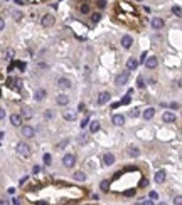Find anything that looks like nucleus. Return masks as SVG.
I'll return each instance as SVG.
<instances>
[{
  "label": "nucleus",
  "instance_id": "obj_1",
  "mask_svg": "<svg viewBox=\"0 0 182 205\" xmlns=\"http://www.w3.org/2000/svg\"><path fill=\"white\" fill-rule=\"evenodd\" d=\"M17 153L20 156H29L30 155V146L27 143H24V141H22V143L17 145Z\"/></svg>",
  "mask_w": 182,
  "mask_h": 205
},
{
  "label": "nucleus",
  "instance_id": "obj_2",
  "mask_svg": "<svg viewBox=\"0 0 182 205\" xmlns=\"http://www.w3.org/2000/svg\"><path fill=\"white\" fill-rule=\"evenodd\" d=\"M128 79H130V71H123L121 74L117 76V84L118 86H125L128 83Z\"/></svg>",
  "mask_w": 182,
  "mask_h": 205
},
{
  "label": "nucleus",
  "instance_id": "obj_3",
  "mask_svg": "<svg viewBox=\"0 0 182 205\" xmlns=\"http://www.w3.org/2000/svg\"><path fill=\"white\" fill-rule=\"evenodd\" d=\"M74 163H76V156H74L73 153H68V155H64V158H62V165H64L66 168H71Z\"/></svg>",
  "mask_w": 182,
  "mask_h": 205
},
{
  "label": "nucleus",
  "instance_id": "obj_4",
  "mask_svg": "<svg viewBox=\"0 0 182 205\" xmlns=\"http://www.w3.org/2000/svg\"><path fill=\"white\" fill-rule=\"evenodd\" d=\"M40 25L46 27V29H47V27H52V25H54V17H52L51 14H46L42 19H40Z\"/></svg>",
  "mask_w": 182,
  "mask_h": 205
},
{
  "label": "nucleus",
  "instance_id": "obj_5",
  "mask_svg": "<svg viewBox=\"0 0 182 205\" xmlns=\"http://www.w3.org/2000/svg\"><path fill=\"white\" fill-rule=\"evenodd\" d=\"M7 86L10 87V89L20 91V81L15 79V77H9V79H7Z\"/></svg>",
  "mask_w": 182,
  "mask_h": 205
},
{
  "label": "nucleus",
  "instance_id": "obj_6",
  "mask_svg": "<svg viewBox=\"0 0 182 205\" xmlns=\"http://www.w3.org/2000/svg\"><path fill=\"white\" fill-rule=\"evenodd\" d=\"M110 101V93L108 91H103V93L98 94V104H106Z\"/></svg>",
  "mask_w": 182,
  "mask_h": 205
},
{
  "label": "nucleus",
  "instance_id": "obj_7",
  "mask_svg": "<svg viewBox=\"0 0 182 205\" xmlns=\"http://www.w3.org/2000/svg\"><path fill=\"white\" fill-rule=\"evenodd\" d=\"M20 118H24V119H30L32 118V109L29 108V106H22V109H20Z\"/></svg>",
  "mask_w": 182,
  "mask_h": 205
},
{
  "label": "nucleus",
  "instance_id": "obj_8",
  "mask_svg": "<svg viewBox=\"0 0 182 205\" xmlns=\"http://www.w3.org/2000/svg\"><path fill=\"white\" fill-rule=\"evenodd\" d=\"M62 118L68 119V121H74V119H76V111H74V109H66V111L62 113Z\"/></svg>",
  "mask_w": 182,
  "mask_h": 205
},
{
  "label": "nucleus",
  "instance_id": "obj_9",
  "mask_svg": "<svg viewBox=\"0 0 182 205\" xmlns=\"http://www.w3.org/2000/svg\"><path fill=\"white\" fill-rule=\"evenodd\" d=\"M157 64H159V61H157V57H149V59H145V67L147 69H155L157 67Z\"/></svg>",
  "mask_w": 182,
  "mask_h": 205
},
{
  "label": "nucleus",
  "instance_id": "obj_10",
  "mask_svg": "<svg viewBox=\"0 0 182 205\" xmlns=\"http://www.w3.org/2000/svg\"><path fill=\"white\" fill-rule=\"evenodd\" d=\"M152 27H153L155 30H160L162 27H164V20H162L160 17H153V19H152Z\"/></svg>",
  "mask_w": 182,
  "mask_h": 205
},
{
  "label": "nucleus",
  "instance_id": "obj_11",
  "mask_svg": "<svg viewBox=\"0 0 182 205\" xmlns=\"http://www.w3.org/2000/svg\"><path fill=\"white\" fill-rule=\"evenodd\" d=\"M58 86L61 87V89H69V87H71V81L68 79V77H61V79L58 81Z\"/></svg>",
  "mask_w": 182,
  "mask_h": 205
},
{
  "label": "nucleus",
  "instance_id": "obj_12",
  "mask_svg": "<svg viewBox=\"0 0 182 205\" xmlns=\"http://www.w3.org/2000/svg\"><path fill=\"white\" fill-rule=\"evenodd\" d=\"M34 128H30V126H22V136H26V138H32L34 136Z\"/></svg>",
  "mask_w": 182,
  "mask_h": 205
},
{
  "label": "nucleus",
  "instance_id": "obj_13",
  "mask_svg": "<svg viewBox=\"0 0 182 205\" xmlns=\"http://www.w3.org/2000/svg\"><path fill=\"white\" fill-rule=\"evenodd\" d=\"M111 121H113V125L121 126V125L125 123V116H123V114H113V116H111Z\"/></svg>",
  "mask_w": 182,
  "mask_h": 205
},
{
  "label": "nucleus",
  "instance_id": "obj_14",
  "mask_svg": "<svg viewBox=\"0 0 182 205\" xmlns=\"http://www.w3.org/2000/svg\"><path fill=\"white\" fill-rule=\"evenodd\" d=\"M56 103H58L59 106H66L68 103H69V97L66 96V94H59V96L56 97Z\"/></svg>",
  "mask_w": 182,
  "mask_h": 205
},
{
  "label": "nucleus",
  "instance_id": "obj_15",
  "mask_svg": "<svg viewBox=\"0 0 182 205\" xmlns=\"http://www.w3.org/2000/svg\"><path fill=\"white\" fill-rule=\"evenodd\" d=\"M131 44H133V39H131L130 36H123V37H121V46H123L125 49H130Z\"/></svg>",
  "mask_w": 182,
  "mask_h": 205
},
{
  "label": "nucleus",
  "instance_id": "obj_16",
  "mask_svg": "<svg viewBox=\"0 0 182 205\" xmlns=\"http://www.w3.org/2000/svg\"><path fill=\"white\" fill-rule=\"evenodd\" d=\"M165 176H167L165 170H159V172L155 173V182H159V183H164V182H165Z\"/></svg>",
  "mask_w": 182,
  "mask_h": 205
},
{
  "label": "nucleus",
  "instance_id": "obj_17",
  "mask_svg": "<svg viewBox=\"0 0 182 205\" xmlns=\"http://www.w3.org/2000/svg\"><path fill=\"white\" fill-rule=\"evenodd\" d=\"M162 119H164L165 123H174L175 121V114L172 111H165L164 116H162Z\"/></svg>",
  "mask_w": 182,
  "mask_h": 205
},
{
  "label": "nucleus",
  "instance_id": "obj_18",
  "mask_svg": "<svg viewBox=\"0 0 182 205\" xmlns=\"http://www.w3.org/2000/svg\"><path fill=\"white\" fill-rule=\"evenodd\" d=\"M103 162H105L106 166L113 165V163H115V156H113V153H105V156H103Z\"/></svg>",
  "mask_w": 182,
  "mask_h": 205
},
{
  "label": "nucleus",
  "instance_id": "obj_19",
  "mask_svg": "<svg viewBox=\"0 0 182 205\" xmlns=\"http://www.w3.org/2000/svg\"><path fill=\"white\" fill-rule=\"evenodd\" d=\"M10 125H12V126H20V125H22L20 114H12V116H10Z\"/></svg>",
  "mask_w": 182,
  "mask_h": 205
},
{
  "label": "nucleus",
  "instance_id": "obj_20",
  "mask_svg": "<svg viewBox=\"0 0 182 205\" xmlns=\"http://www.w3.org/2000/svg\"><path fill=\"white\" fill-rule=\"evenodd\" d=\"M153 114H155V109H153V108H147L145 111L142 113V116H143L145 119H152Z\"/></svg>",
  "mask_w": 182,
  "mask_h": 205
},
{
  "label": "nucleus",
  "instance_id": "obj_21",
  "mask_svg": "<svg viewBox=\"0 0 182 205\" xmlns=\"http://www.w3.org/2000/svg\"><path fill=\"white\" fill-rule=\"evenodd\" d=\"M137 66H138V61H135L133 57L127 61V69H128V71H133V69H137Z\"/></svg>",
  "mask_w": 182,
  "mask_h": 205
},
{
  "label": "nucleus",
  "instance_id": "obj_22",
  "mask_svg": "<svg viewBox=\"0 0 182 205\" xmlns=\"http://www.w3.org/2000/svg\"><path fill=\"white\" fill-rule=\"evenodd\" d=\"M73 178H74V180H78V182H84V180H86V173H84V172H76L73 175Z\"/></svg>",
  "mask_w": 182,
  "mask_h": 205
},
{
  "label": "nucleus",
  "instance_id": "obj_23",
  "mask_svg": "<svg viewBox=\"0 0 182 205\" xmlns=\"http://www.w3.org/2000/svg\"><path fill=\"white\" fill-rule=\"evenodd\" d=\"M128 155L133 156V158H137V156L140 155V150L137 146H130V148H128Z\"/></svg>",
  "mask_w": 182,
  "mask_h": 205
},
{
  "label": "nucleus",
  "instance_id": "obj_24",
  "mask_svg": "<svg viewBox=\"0 0 182 205\" xmlns=\"http://www.w3.org/2000/svg\"><path fill=\"white\" fill-rule=\"evenodd\" d=\"M89 125V131L91 133H96V131L100 130V123L98 121H91V123H88Z\"/></svg>",
  "mask_w": 182,
  "mask_h": 205
},
{
  "label": "nucleus",
  "instance_id": "obj_25",
  "mask_svg": "<svg viewBox=\"0 0 182 205\" xmlns=\"http://www.w3.org/2000/svg\"><path fill=\"white\" fill-rule=\"evenodd\" d=\"M44 97H46V91H44V89H37L36 91V99L37 101H42Z\"/></svg>",
  "mask_w": 182,
  "mask_h": 205
},
{
  "label": "nucleus",
  "instance_id": "obj_26",
  "mask_svg": "<svg viewBox=\"0 0 182 205\" xmlns=\"http://www.w3.org/2000/svg\"><path fill=\"white\" fill-rule=\"evenodd\" d=\"M100 188H101L103 192H108V190H110V182H108V180L101 182V183H100Z\"/></svg>",
  "mask_w": 182,
  "mask_h": 205
},
{
  "label": "nucleus",
  "instance_id": "obj_27",
  "mask_svg": "<svg viewBox=\"0 0 182 205\" xmlns=\"http://www.w3.org/2000/svg\"><path fill=\"white\" fill-rule=\"evenodd\" d=\"M130 96H131V94H128V93H127V96H123V99H121L120 103H118V106H120V104H128V103H130Z\"/></svg>",
  "mask_w": 182,
  "mask_h": 205
},
{
  "label": "nucleus",
  "instance_id": "obj_28",
  "mask_svg": "<svg viewBox=\"0 0 182 205\" xmlns=\"http://www.w3.org/2000/svg\"><path fill=\"white\" fill-rule=\"evenodd\" d=\"M68 143H69V140H68V138H64V140H62L61 143H58V146H56V148H58V150H62V148H64Z\"/></svg>",
  "mask_w": 182,
  "mask_h": 205
},
{
  "label": "nucleus",
  "instance_id": "obj_29",
  "mask_svg": "<svg viewBox=\"0 0 182 205\" xmlns=\"http://www.w3.org/2000/svg\"><path fill=\"white\" fill-rule=\"evenodd\" d=\"M172 12H174L175 17H180V7H179V5H174V7H172Z\"/></svg>",
  "mask_w": 182,
  "mask_h": 205
},
{
  "label": "nucleus",
  "instance_id": "obj_30",
  "mask_svg": "<svg viewBox=\"0 0 182 205\" xmlns=\"http://www.w3.org/2000/svg\"><path fill=\"white\" fill-rule=\"evenodd\" d=\"M100 19H101V14H93V15H91V22H93V24L100 22Z\"/></svg>",
  "mask_w": 182,
  "mask_h": 205
},
{
  "label": "nucleus",
  "instance_id": "obj_31",
  "mask_svg": "<svg viewBox=\"0 0 182 205\" xmlns=\"http://www.w3.org/2000/svg\"><path fill=\"white\" fill-rule=\"evenodd\" d=\"M174 203L175 205H182V195H175V197H174Z\"/></svg>",
  "mask_w": 182,
  "mask_h": 205
},
{
  "label": "nucleus",
  "instance_id": "obj_32",
  "mask_svg": "<svg viewBox=\"0 0 182 205\" xmlns=\"http://www.w3.org/2000/svg\"><path fill=\"white\" fill-rule=\"evenodd\" d=\"M137 86H138V87H145V83H143L142 76H138V79H137Z\"/></svg>",
  "mask_w": 182,
  "mask_h": 205
},
{
  "label": "nucleus",
  "instance_id": "obj_33",
  "mask_svg": "<svg viewBox=\"0 0 182 205\" xmlns=\"http://www.w3.org/2000/svg\"><path fill=\"white\" fill-rule=\"evenodd\" d=\"M12 15H15V20H20V19H22V14H20V12H19V10H12Z\"/></svg>",
  "mask_w": 182,
  "mask_h": 205
},
{
  "label": "nucleus",
  "instance_id": "obj_34",
  "mask_svg": "<svg viewBox=\"0 0 182 205\" xmlns=\"http://www.w3.org/2000/svg\"><path fill=\"white\" fill-rule=\"evenodd\" d=\"M79 10L83 12V14H88V12H89V5L83 4V5H81V9H79Z\"/></svg>",
  "mask_w": 182,
  "mask_h": 205
},
{
  "label": "nucleus",
  "instance_id": "obj_35",
  "mask_svg": "<svg viewBox=\"0 0 182 205\" xmlns=\"http://www.w3.org/2000/svg\"><path fill=\"white\" fill-rule=\"evenodd\" d=\"M130 116H131V118H137V116H140V111H138V109H131Z\"/></svg>",
  "mask_w": 182,
  "mask_h": 205
},
{
  "label": "nucleus",
  "instance_id": "obj_36",
  "mask_svg": "<svg viewBox=\"0 0 182 205\" xmlns=\"http://www.w3.org/2000/svg\"><path fill=\"white\" fill-rule=\"evenodd\" d=\"M44 116H46V119H51V118H54V113H52L51 109H47V111H46V114H44Z\"/></svg>",
  "mask_w": 182,
  "mask_h": 205
},
{
  "label": "nucleus",
  "instance_id": "obj_37",
  "mask_svg": "<svg viewBox=\"0 0 182 205\" xmlns=\"http://www.w3.org/2000/svg\"><path fill=\"white\" fill-rule=\"evenodd\" d=\"M88 123H89V118L86 116V118H84L83 121H81V125H79V126H81V128H86V126H88Z\"/></svg>",
  "mask_w": 182,
  "mask_h": 205
},
{
  "label": "nucleus",
  "instance_id": "obj_38",
  "mask_svg": "<svg viewBox=\"0 0 182 205\" xmlns=\"http://www.w3.org/2000/svg\"><path fill=\"white\" fill-rule=\"evenodd\" d=\"M44 163H46V165H49V163H51V155H49V153H46V155H44Z\"/></svg>",
  "mask_w": 182,
  "mask_h": 205
},
{
  "label": "nucleus",
  "instance_id": "obj_39",
  "mask_svg": "<svg viewBox=\"0 0 182 205\" xmlns=\"http://www.w3.org/2000/svg\"><path fill=\"white\" fill-rule=\"evenodd\" d=\"M123 193H125V197H131V195H135V188H133V190H131V188H130V190H125Z\"/></svg>",
  "mask_w": 182,
  "mask_h": 205
},
{
  "label": "nucleus",
  "instance_id": "obj_40",
  "mask_svg": "<svg viewBox=\"0 0 182 205\" xmlns=\"http://www.w3.org/2000/svg\"><path fill=\"white\" fill-rule=\"evenodd\" d=\"M98 7L100 9H105L106 7V0H98Z\"/></svg>",
  "mask_w": 182,
  "mask_h": 205
},
{
  "label": "nucleus",
  "instance_id": "obj_41",
  "mask_svg": "<svg viewBox=\"0 0 182 205\" xmlns=\"http://www.w3.org/2000/svg\"><path fill=\"white\" fill-rule=\"evenodd\" d=\"M157 197H159V195H157V192H150V200H155Z\"/></svg>",
  "mask_w": 182,
  "mask_h": 205
},
{
  "label": "nucleus",
  "instance_id": "obj_42",
  "mask_svg": "<svg viewBox=\"0 0 182 205\" xmlns=\"http://www.w3.org/2000/svg\"><path fill=\"white\" fill-rule=\"evenodd\" d=\"M0 205H10V202H9L7 198H2V200H0Z\"/></svg>",
  "mask_w": 182,
  "mask_h": 205
},
{
  "label": "nucleus",
  "instance_id": "obj_43",
  "mask_svg": "<svg viewBox=\"0 0 182 205\" xmlns=\"http://www.w3.org/2000/svg\"><path fill=\"white\" fill-rule=\"evenodd\" d=\"M39 172H40V166H39V165H36V166L32 168V173H39Z\"/></svg>",
  "mask_w": 182,
  "mask_h": 205
},
{
  "label": "nucleus",
  "instance_id": "obj_44",
  "mask_svg": "<svg viewBox=\"0 0 182 205\" xmlns=\"http://www.w3.org/2000/svg\"><path fill=\"white\" fill-rule=\"evenodd\" d=\"M4 27H5V22H4V19L0 17V30H4Z\"/></svg>",
  "mask_w": 182,
  "mask_h": 205
},
{
  "label": "nucleus",
  "instance_id": "obj_45",
  "mask_svg": "<svg viewBox=\"0 0 182 205\" xmlns=\"http://www.w3.org/2000/svg\"><path fill=\"white\" fill-rule=\"evenodd\" d=\"M7 56H9V59H10V57H14V50H12V49H9V50H7Z\"/></svg>",
  "mask_w": 182,
  "mask_h": 205
},
{
  "label": "nucleus",
  "instance_id": "obj_46",
  "mask_svg": "<svg viewBox=\"0 0 182 205\" xmlns=\"http://www.w3.org/2000/svg\"><path fill=\"white\" fill-rule=\"evenodd\" d=\"M27 178H29V176H22V178H20V185H24V183H26V182H27Z\"/></svg>",
  "mask_w": 182,
  "mask_h": 205
},
{
  "label": "nucleus",
  "instance_id": "obj_47",
  "mask_svg": "<svg viewBox=\"0 0 182 205\" xmlns=\"http://www.w3.org/2000/svg\"><path fill=\"white\" fill-rule=\"evenodd\" d=\"M140 205H153V202L152 200H147V202H142Z\"/></svg>",
  "mask_w": 182,
  "mask_h": 205
},
{
  "label": "nucleus",
  "instance_id": "obj_48",
  "mask_svg": "<svg viewBox=\"0 0 182 205\" xmlns=\"http://www.w3.org/2000/svg\"><path fill=\"white\" fill-rule=\"evenodd\" d=\"M86 141H88V136H86V135H83V136H81V143H86Z\"/></svg>",
  "mask_w": 182,
  "mask_h": 205
},
{
  "label": "nucleus",
  "instance_id": "obj_49",
  "mask_svg": "<svg viewBox=\"0 0 182 205\" xmlns=\"http://www.w3.org/2000/svg\"><path fill=\"white\" fill-rule=\"evenodd\" d=\"M170 108H172V109H179V104H177V103H172Z\"/></svg>",
  "mask_w": 182,
  "mask_h": 205
},
{
  "label": "nucleus",
  "instance_id": "obj_50",
  "mask_svg": "<svg viewBox=\"0 0 182 205\" xmlns=\"http://www.w3.org/2000/svg\"><path fill=\"white\" fill-rule=\"evenodd\" d=\"M37 205H49V203L46 200H39V202H37Z\"/></svg>",
  "mask_w": 182,
  "mask_h": 205
},
{
  "label": "nucleus",
  "instance_id": "obj_51",
  "mask_svg": "<svg viewBox=\"0 0 182 205\" xmlns=\"http://www.w3.org/2000/svg\"><path fill=\"white\" fill-rule=\"evenodd\" d=\"M5 118V111L4 109H0V119H4Z\"/></svg>",
  "mask_w": 182,
  "mask_h": 205
},
{
  "label": "nucleus",
  "instance_id": "obj_52",
  "mask_svg": "<svg viewBox=\"0 0 182 205\" xmlns=\"http://www.w3.org/2000/svg\"><path fill=\"white\" fill-rule=\"evenodd\" d=\"M145 57H147V52H143V54H142V57H140V61H142V62H145Z\"/></svg>",
  "mask_w": 182,
  "mask_h": 205
},
{
  "label": "nucleus",
  "instance_id": "obj_53",
  "mask_svg": "<svg viewBox=\"0 0 182 205\" xmlns=\"http://www.w3.org/2000/svg\"><path fill=\"white\" fill-rule=\"evenodd\" d=\"M159 205H167V203H164V202H160V203H159Z\"/></svg>",
  "mask_w": 182,
  "mask_h": 205
},
{
  "label": "nucleus",
  "instance_id": "obj_54",
  "mask_svg": "<svg viewBox=\"0 0 182 205\" xmlns=\"http://www.w3.org/2000/svg\"><path fill=\"white\" fill-rule=\"evenodd\" d=\"M138 2H142V0H138Z\"/></svg>",
  "mask_w": 182,
  "mask_h": 205
}]
</instances>
